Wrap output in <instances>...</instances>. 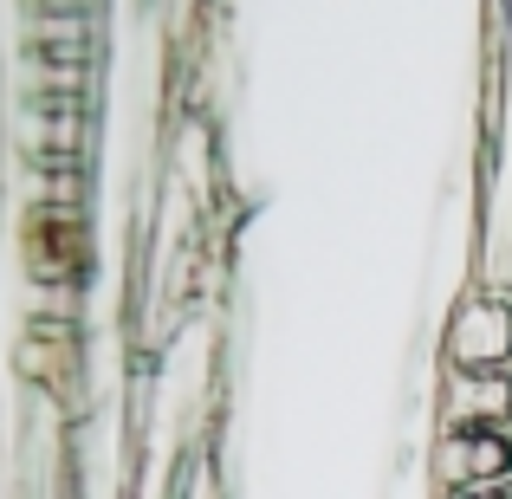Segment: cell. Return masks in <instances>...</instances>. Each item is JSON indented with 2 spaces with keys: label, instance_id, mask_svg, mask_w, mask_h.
Returning <instances> with one entry per match:
<instances>
[{
  "label": "cell",
  "instance_id": "cell-1",
  "mask_svg": "<svg viewBox=\"0 0 512 499\" xmlns=\"http://www.w3.org/2000/svg\"><path fill=\"white\" fill-rule=\"evenodd\" d=\"M435 357L467 376H512V299L467 286L441 318Z\"/></svg>",
  "mask_w": 512,
  "mask_h": 499
},
{
  "label": "cell",
  "instance_id": "cell-2",
  "mask_svg": "<svg viewBox=\"0 0 512 499\" xmlns=\"http://www.w3.org/2000/svg\"><path fill=\"white\" fill-rule=\"evenodd\" d=\"M13 150L20 169H78L91 175V124L85 117H13Z\"/></svg>",
  "mask_w": 512,
  "mask_h": 499
},
{
  "label": "cell",
  "instance_id": "cell-3",
  "mask_svg": "<svg viewBox=\"0 0 512 499\" xmlns=\"http://www.w3.org/2000/svg\"><path fill=\"white\" fill-rule=\"evenodd\" d=\"M441 428H512V376L441 370Z\"/></svg>",
  "mask_w": 512,
  "mask_h": 499
},
{
  "label": "cell",
  "instance_id": "cell-4",
  "mask_svg": "<svg viewBox=\"0 0 512 499\" xmlns=\"http://www.w3.org/2000/svg\"><path fill=\"white\" fill-rule=\"evenodd\" d=\"M169 499H227L214 448H188L182 441V461H175V474H169Z\"/></svg>",
  "mask_w": 512,
  "mask_h": 499
},
{
  "label": "cell",
  "instance_id": "cell-5",
  "mask_svg": "<svg viewBox=\"0 0 512 499\" xmlns=\"http://www.w3.org/2000/svg\"><path fill=\"white\" fill-rule=\"evenodd\" d=\"M428 499H512V487H461V493H428Z\"/></svg>",
  "mask_w": 512,
  "mask_h": 499
}]
</instances>
